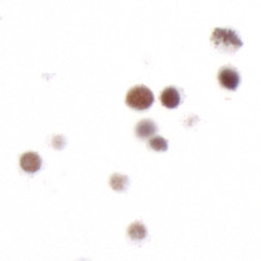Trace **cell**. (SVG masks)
<instances>
[{
  "instance_id": "cell-5",
  "label": "cell",
  "mask_w": 261,
  "mask_h": 261,
  "mask_svg": "<svg viewBox=\"0 0 261 261\" xmlns=\"http://www.w3.org/2000/svg\"><path fill=\"white\" fill-rule=\"evenodd\" d=\"M160 101H162L163 106L166 109H176L180 103V93L179 90L175 88V87H167L163 90L162 95H160Z\"/></svg>"
},
{
  "instance_id": "cell-7",
  "label": "cell",
  "mask_w": 261,
  "mask_h": 261,
  "mask_svg": "<svg viewBox=\"0 0 261 261\" xmlns=\"http://www.w3.org/2000/svg\"><path fill=\"white\" fill-rule=\"evenodd\" d=\"M128 235L130 240L134 242H140L147 237V229L141 222H135L130 225L128 230Z\"/></svg>"
},
{
  "instance_id": "cell-2",
  "label": "cell",
  "mask_w": 261,
  "mask_h": 261,
  "mask_svg": "<svg viewBox=\"0 0 261 261\" xmlns=\"http://www.w3.org/2000/svg\"><path fill=\"white\" fill-rule=\"evenodd\" d=\"M154 102L152 90L146 86H135L129 90L125 96V103L136 111H146Z\"/></svg>"
},
{
  "instance_id": "cell-6",
  "label": "cell",
  "mask_w": 261,
  "mask_h": 261,
  "mask_svg": "<svg viewBox=\"0 0 261 261\" xmlns=\"http://www.w3.org/2000/svg\"><path fill=\"white\" fill-rule=\"evenodd\" d=\"M156 130H158V126H156V124L153 120L143 119L136 125L135 134L137 137H140V139H147V137L154 135Z\"/></svg>"
},
{
  "instance_id": "cell-3",
  "label": "cell",
  "mask_w": 261,
  "mask_h": 261,
  "mask_svg": "<svg viewBox=\"0 0 261 261\" xmlns=\"http://www.w3.org/2000/svg\"><path fill=\"white\" fill-rule=\"evenodd\" d=\"M218 81L223 88L233 92V90H236L240 86V73L236 69L231 68V66H224V68L219 70Z\"/></svg>"
},
{
  "instance_id": "cell-9",
  "label": "cell",
  "mask_w": 261,
  "mask_h": 261,
  "mask_svg": "<svg viewBox=\"0 0 261 261\" xmlns=\"http://www.w3.org/2000/svg\"><path fill=\"white\" fill-rule=\"evenodd\" d=\"M148 146L153 150H155V152H166L167 147H169L166 140L164 139V137H160V136H156V137H153V139H150Z\"/></svg>"
},
{
  "instance_id": "cell-8",
  "label": "cell",
  "mask_w": 261,
  "mask_h": 261,
  "mask_svg": "<svg viewBox=\"0 0 261 261\" xmlns=\"http://www.w3.org/2000/svg\"><path fill=\"white\" fill-rule=\"evenodd\" d=\"M110 184L116 192H124L129 186V177L120 175V173H113L110 179Z\"/></svg>"
},
{
  "instance_id": "cell-1",
  "label": "cell",
  "mask_w": 261,
  "mask_h": 261,
  "mask_svg": "<svg viewBox=\"0 0 261 261\" xmlns=\"http://www.w3.org/2000/svg\"><path fill=\"white\" fill-rule=\"evenodd\" d=\"M211 41L213 46L222 53H235L243 46L242 40L237 35V33L232 29L227 28H216L213 30Z\"/></svg>"
},
{
  "instance_id": "cell-4",
  "label": "cell",
  "mask_w": 261,
  "mask_h": 261,
  "mask_svg": "<svg viewBox=\"0 0 261 261\" xmlns=\"http://www.w3.org/2000/svg\"><path fill=\"white\" fill-rule=\"evenodd\" d=\"M19 165H21L23 171L28 173H35L41 169L42 160L38 153L27 152L19 159Z\"/></svg>"
}]
</instances>
